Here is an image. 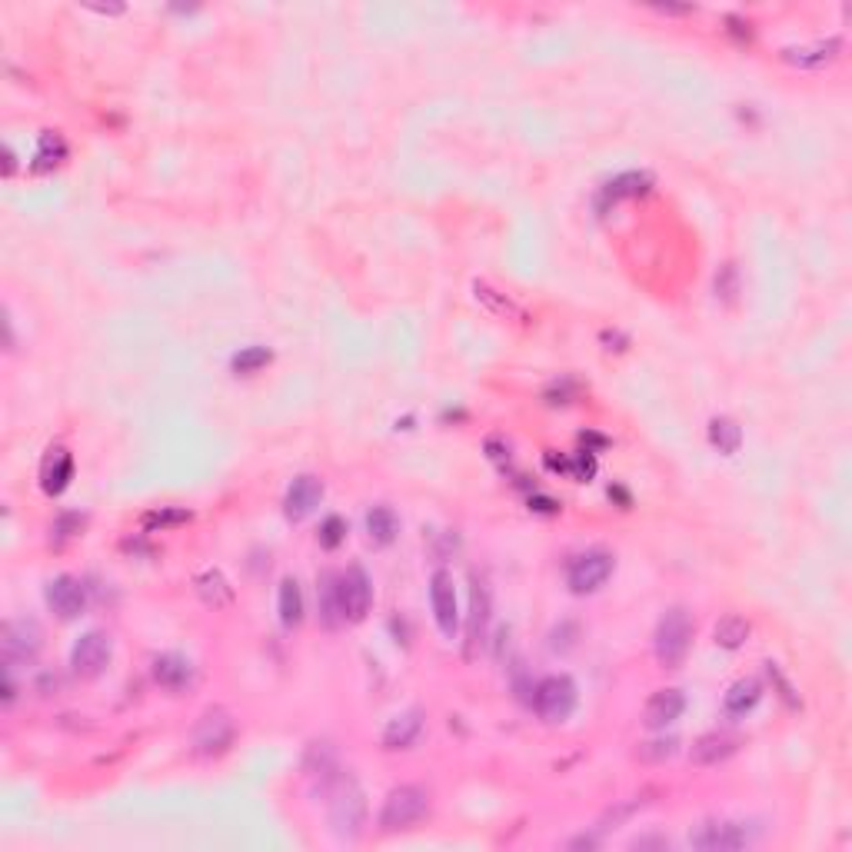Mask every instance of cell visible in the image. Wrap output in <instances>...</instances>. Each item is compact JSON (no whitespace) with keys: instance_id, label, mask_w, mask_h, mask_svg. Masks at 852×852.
Segmentation results:
<instances>
[{"instance_id":"cell-5","label":"cell","mask_w":852,"mask_h":852,"mask_svg":"<svg viewBox=\"0 0 852 852\" xmlns=\"http://www.w3.org/2000/svg\"><path fill=\"white\" fill-rule=\"evenodd\" d=\"M233 736H237V723L227 709L213 706L204 716L197 719L194 733H190V743H194L197 756H220L233 746Z\"/></svg>"},{"instance_id":"cell-29","label":"cell","mask_w":852,"mask_h":852,"mask_svg":"<svg viewBox=\"0 0 852 852\" xmlns=\"http://www.w3.org/2000/svg\"><path fill=\"white\" fill-rule=\"evenodd\" d=\"M473 293H476V300L480 303H486V307H490L496 317H516V320H526V313L516 307V303L506 297V293H500V290H493V287H486V283H473Z\"/></svg>"},{"instance_id":"cell-13","label":"cell","mask_w":852,"mask_h":852,"mask_svg":"<svg viewBox=\"0 0 852 852\" xmlns=\"http://www.w3.org/2000/svg\"><path fill=\"white\" fill-rule=\"evenodd\" d=\"M839 54H843V40L826 37V40H813V44L786 47L783 60L796 70H823L833 64V60H839Z\"/></svg>"},{"instance_id":"cell-36","label":"cell","mask_w":852,"mask_h":852,"mask_svg":"<svg viewBox=\"0 0 852 852\" xmlns=\"http://www.w3.org/2000/svg\"><path fill=\"white\" fill-rule=\"evenodd\" d=\"M736 293H739V273H736L733 263H726V267H719V273H716V297L733 303Z\"/></svg>"},{"instance_id":"cell-26","label":"cell","mask_w":852,"mask_h":852,"mask_svg":"<svg viewBox=\"0 0 852 852\" xmlns=\"http://www.w3.org/2000/svg\"><path fill=\"white\" fill-rule=\"evenodd\" d=\"M277 610H280V623L287 626V630L300 626V620H303V593H300V583L293 580V576H287V580L280 583Z\"/></svg>"},{"instance_id":"cell-34","label":"cell","mask_w":852,"mask_h":852,"mask_svg":"<svg viewBox=\"0 0 852 852\" xmlns=\"http://www.w3.org/2000/svg\"><path fill=\"white\" fill-rule=\"evenodd\" d=\"M576 639H580V626L566 620L550 633V649L553 653H570V649L576 646Z\"/></svg>"},{"instance_id":"cell-6","label":"cell","mask_w":852,"mask_h":852,"mask_svg":"<svg viewBox=\"0 0 852 852\" xmlns=\"http://www.w3.org/2000/svg\"><path fill=\"white\" fill-rule=\"evenodd\" d=\"M613 553L606 550H586L580 556H573L570 570H566V583L576 596H586V593H596L600 586L613 576Z\"/></svg>"},{"instance_id":"cell-3","label":"cell","mask_w":852,"mask_h":852,"mask_svg":"<svg viewBox=\"0 0 852 852\" xmlns=\"http://www.w3.org/2000/svg\"><path fill=\"white\" fill-rule=\"evenodd\" d=\"M426 813H430V793L423 786H397L383 799L380 829L383 833H403V829H413L420 819H426Z\"/></svg>"},{"instance_id":"cell-20","label":"cell","mask_w":852,"mask_h":852,"mask_svg":"<svg viewBox=\"0 0 852 852\" xmlns=\"http://www.w3.org/2000/svg\"><path fill=\"white\" fill-rule=\"evenodd\" d=\"M739 749V739L726 736V733H706L699 736L693 749H689V759H693L696 766H719L726 763L729 756H736Z\"/></svg>"},{"instance_id":"cell-23","label":"cell","mask_w":852,"mask_h":852,"mask_svg":"<svg viewBox=\"0 0 852 852\" xmlns=\"http://www.w3.org/2000/svg\"><path fill=\"white\" fill-rule=\"evenodd\" d=\"M194 590L207 606H213V610H227V606H233V586L227 583V576H223L220 570L200 573L194 580Z\"/></svg>"},{"instance_id":"cell-30","label":"cell","mask_w":852,"mask_h":852,"mask_svg":"<svg viewBox=\"0 0 852 852\" xmlns=\"http://www.w3.org/2000/svg\"><path fill=\"white\" fill-rule=\"evenodd\" d=\"M270 363H273V353L267 347H243L240 353H233L230 370L237 373V377H250V373H260L263 367H270Z\"/></svg>"},{"instance_id":"cell-37","label":"cell","mask_w":852,"mask_h":852,"mask_svg":"<svg viewBox=\"0 0 852 852\" xmlns=\"http://www.w3.org/2000/svg\"><path fill=\"white\" fill-rule=\"evenodd\" d=\"M576 393H580V383H573V380H563V383H556L553 390H546V403H570Z\"/></svg>"},{"instance_id":"cell-32","label":"cell","mask_w":852,"mask_h":852,"mask_svg":"<svg viewBox=\"0 0 852 852\" xmlns=\"http://www.w3.org/2000/svg\"><path fill=\"white\" fill-rule=\"evenodd\" d=\"M679 749V739L676 736H659V739H649V743H639L636 756L643 759V763H666V759H673Z\"/></svg>"},{"instance_id":"cell-2","label":"cell","mask_w":852,"mask_h":852,"mask_svg":"<svg viewBox=\"0 0 852 852\" xmlns=\"http://www.w3.org/2000/svg\"><path fill=\"white\" fill-rule=\"evenodd\" d=\"M330 826L340 839H360L363 826H367V799H363V789L357 786V779L340 776L337 786L330 793Z\"/></svg>"},{"instance_id":"cell-14","label":"cell","mask_w":852,"mask_h":852,"mask_svg":"<svg viewBox=\"0 0 852 852\" xmlns=\"http://www.w3.org/2000/svg\"><path fill=\"white\" fill-rule=\"evenodd\" d=\"M320 500H323V483L317 480V476L303 473L290 483L287 496H283V513H287L290 523H300L317 510Z\"/></svg>"},{"instance_id":"cell-39","label":"cell","mask_w":852,"mask_h":852,"mask_svg":"<svg viewBox=\"0 0 852 852\" xmlns=\"http://www.w3.org/2000/svg\"><path fill=\"white\" fill-rule=\"evenodd\" d=\"M766 666H769V676L776 679V686H779V696H783L789 706H799V699L793 696V686H789L786 679H783V673H779V669H776V663H766Z\"/></svg>"},{"instance_id":"cell-9","label":"cell","mask_w":852,"mask_h":852,"mask_svg":"<svg viewBox=\"0 0 852 852\" xmlns=\"http://www.w3.org/2000/svg\"><path fill=\"white\" fill-rule=\"evenodd\" d=\"M40 646H44V630L37 620H7L0 630V649L7 663H30Z\"/></svg>"},{"instance_id":"cell-22","label":"cell","mask_w":852,"mask_h":852,"mask_svg":"<svg viewBox=\"0 0 852 852\" xmlns=\"http://www.w3.org/2000/svg\"><path fill=\"white\" fill-rule=\"evenodd\" d=\"M320 623L327 626V630H340V626L347 623L343 603H340V576H333V573L320 576Z\"/></svg>"},{"instance_id":"cell-11","label":"cell","mask_w":852,"mask_h":852,"mask_svg":"<svg viewBox=\"0 0 852 852\" xmlns=\"http://www.w3.org/2000/svg\"><path fill=\"white\" fill-rule=\"evenodd\" d=\"M340 603H343L347 623L367 620V613L373 606V583L363 566H350V570L340 576Z\"/></svg>"},{"instance_id":"cell-19","label":"cell","mask_w":852,"mask_h":852,"mask_svg":"<svg viewBox=\"0 0 852 852\" xmlns=\"http://www.w3.org/2000/svg\"><path fill=\"white\" fill-rule=\"evenodd\" d=\"M759 699H763V683H759V679H753V676L736 679L723 696V713L729 719H743L759 706Z\"/></svg>"},{"instance_id":"cell-12","label":"cell","mask_w":852,"mask_h":852,"mask_svg":"<svg viewBox=\"0 0 852 852\" xmlns=\"http://www.w3.org/2000/svg\"><path fill=\"white\" fill-rule=\"evenodd\" d=\"M44 600L47 606L54 610L60 620H77L87 606V586L77 580V576H54L44 590Z\"/></svg>"},{"instance_id":"cell-10","label":"cell","mask_w":852,"mask_h":852,"mask_svg":"<svg viewBox=\"0 0 852 852\" xmlns=\"http://www.w3.org/2000/svg\"><path fill=\"white\" fill-rule=\"evenodd\" d=\"M430 606H433L436 630H440L446 639H453L456 630H460V603H456L453 576L446 570H436L430 576Z\"/></svg>"},{"instance_id":"cell-7","label":"cell","mask_w":852,"mask_h":852,"mask_svg":"<svg viewBox=\"0 0 852 852\" xmlns=\"http://www.w3.org/2000/svg\"><path fill=\"white\" fill-rule=\"evenodd\" d=\"M110 656H114V639L104 630H90L70 649V666L80 679H94L110 666Z\"/></svg>"},{"instance_id":"cell-21","label":"cell","mask_w":852,"mask_h":852,"mask_svg":"<svg viewBox=\"0 0 852 852\" xmlns=\"http://www.w3.org/2000/svg\"><path fill=\"white\" fill-rule=\"evenodd\" d=\"M70 476H74V456H70L64 446L47 453L44 466H40V486H44L47 496H57L64 493L70 486Z\"/></svg>"},{"instance_id":"cell-4","label":"cell","mask_w":852,"mask_h":852,"mask_svg":"<svg viewBox=\"0 0 852 852\" xmlns=\"http://www.w3.org/2000/svg\"><path fill=\"white\" fill-rule=\"evenodd\" d=\"M576 699H580V693H576V683L570 676H546L533 689V706L543 723H566L576 709Z\"/></svg>"},{"instance_id":"cell-33","label":"cell","mask_w":852,"mask_h":852,"mask_svg":"<svg viewBox=\"0 0 852 852\" xmlns=\"http://www.w3.org/2000/svg\"><path fill=\"white\" fill-rule=\"evenodd\" d=\"M320 546L323 550H337V546L347 540V523H343V516H327V520L320 523Z\"/></svg>"},{"instance_id":"cell-8","label":"cell","mask_w":852,"mask_h":852,"mask_svg":"<svg viewBox=\"0 0 852 852\" xmlns=\"http://www.w3.org/2000/svg\"><path fill=\"white\" fill-rule=\"evenodd\" d=\"M689 843L706 852H733L749 843L746 823H733V819H706L689 833Z\"/></svg>"},{"instance_id":"cell-35","label":"cell","mask_w":852,"mask_h":852,"mask_svg":"<svg viewBox=\"0 0 852 852\" xmlns=\"http://www.w3.org/2000/svg\"><path fill=\"white\" fill-rule=\"evenodd\" d=\"M190 520V513L187 510H157V513H147L144 516V526L147 530H167V526H180V523H187Z\"/></svg>"},{"instance_id":"cell-17","label":"cell","mask_w":852,"mask_h":852,"mask_svg":"<svg viewBox=\"0 0 852 852\" xmlns=\"http://www.w3.org/2000/svg\"><path fill=\"white\" fill-rule=\"evenodd\" d=\"M686 709V696L679 689H656L653 696L646 699V726L649 729H663L669 723H676Z\"/></svg>"},{"instance_id":"cell-18","label":"cell","mask_w":852,"mask_h":852,"mask_svg":"<svg viewBox=\"0 0 852 852\" xmlns=\"http://www.w3.org/2000/svg\"><path fill=\"white\" fill-rule=\"evenodd\" d=\"M423 733V709H407V713L393 716L387 729H383V749L397 753V749H410Z\"/></svg>"},{"instance_id":"cell-16","label":"cell","mask_w":852,"mask_h":852,"mask_svg":"<svg viewBox=\"0 0 852 852\" xmlns=\"http://www.w3.org/2000/svg\"><path fill=\"white\" fill-rule=\"evenodd\" d=\"M490 630V586L483 580H473V600H470V630H466V659L476 656V646L486 643Z\"/></svg>"},{"instance_id":"cell-15","label":"cell","mask_w":852,"mask_h":852,"mask_svg":"<svg viewBox=\"0 0 852 852\" xmlns=\"http://www.w3.org/2000/svg\"><path fill=\"white\" fill-rule=\"evenodd\" d=\"M150 676H154V683L160 689H167V693H184V689L194 683V666H190V659H184L180 653H160L154 656V663H150Z\"/></svg>"},{"instance_id":"cell-27","label":"cell","mask_w":852,"mask_h":852,"mask_svg":"<svg viewBox=\"0 0 852 852\" xmlns=\"http://www.w3.org/2000/svg\"><path fill=\"white\" fill-rule=\"evenodd\" d=\"M749 630H753L749 620H743V616H736V613H729V616H723V620L716 623L713 639H716V646H723V649H739L749 639Z\"/></svg>"},{"instance_id":"cell-38","label":"cell","mask_w":852,"mask_h":852,"mask_svg":"<svg viewBox=\"0 0 852 852\" xmlns=\"http://www.w3.org/2000/svg\"><path fill=\"white\" fill-rule=\"evenodd\" d=\"M80 526H84L80 516H60V520L54 523V533H57V540H64V536L80 533Z\"/></svg>"},{"instance_id":"cell-1","label":"cell","mask_w":852,"mask_h":852,"mask_svg":"<svg viewBox=\"0 0 852 852\" xmlns=\"http://www.w3.org/2000/svg\"><path fill=\"white\" fill-rule=\"evenodd\" d=\"M693 616H689L686 606H673L659 616L656 623V633H653V653H656V663L663 669H679L683 659L693 646Z\"/></svg>"},{"instance_id":"cell-25","label":"cell","mask_w":852,"mask_h":852,"mask_svg":"<svg viewBox=\"0 0 852 852\" xmlns=\"http://www.w3.org/2000/svg\"><path fill=\"white\" fill-rule=\"evenodd\" d=\"M649 187H653V177L649 174H639V170H630V174H620L616 180H610V184L603 187V200H630V197H643L649 194Z\"/></svg>"},{"instance_id":"cell-28","label":"cell","mask_w":852,"mask_h":852,"mask_svg":"<svg viewBox=\"0 0 852 852\" xmlns=\"http://www.w3.org/2000/svg\"><path fill=\"white\" fill-rule=\"evenodd\" d=\"M709 443H713L719 453L733 456L739 450V443H743V430H739L729 417H716V420H709Z\"/></svg>"},{"instance_id":"cell-40","label":"cell","mask_w":852,"mask_h":852,"mask_svg":"<svg viewBox=\"0 0 852 852\" xmlns=\"http://www.w3.org/2000/svg\"><path fill=\"white\" fill-rule=\"evenodd\" d=\"M90 10H97V14H120L124 7H90Z\"/></svg>"},{"instance_id":"cell-31","label":"cell","mask_w":852,"mask_h":852,"mask_svg":"<svg viewBox=\"0 0 852 852\" xmlns=\"http://www.w3.org/2000/svg\"><path fill=\"white\" fill-rule=\"evenodd\" d=\"M64 154H67V147H64V140H60V134H54V130H44V134H40V147H37V164H34V170L57 167L60 160H64Z\"/></svg>"},{"instance_id":"cell-24","label":"cell","mask_w":852,"mask_h":852,"mask_svg":"<svg viewBox=\"0 0 852 852\" xmlns=\"http://www.w3.org/2000/svg\"><path fill=\"white\" fill-rule=\"evenodd\" d=\"M367 536H370V543L390 546L400 536V516L383 503L373 506V510H367Z\"/></svg>"}]
</instances>
